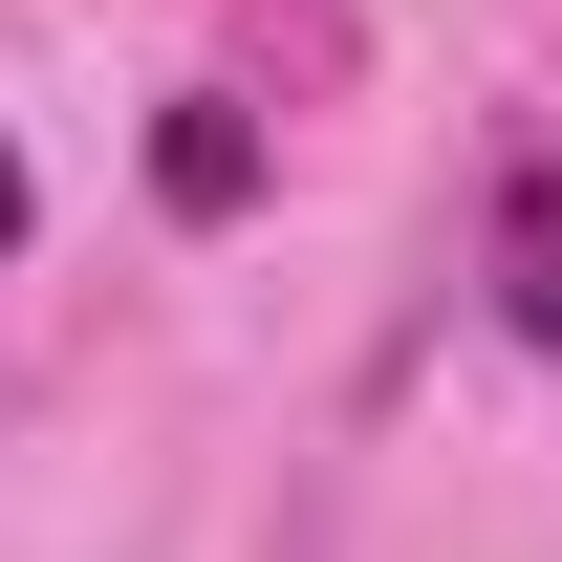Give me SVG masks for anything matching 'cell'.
Wrapping results in <instances>:
<instances>
[{
    "mask_svg": "<svg viewBox=\"0 0 562 562\" xmlns=\"http://www.w3.org/2000/svg\"><path fill=\"white\" fill-rule=\"evenodd\" d=\"M497 325H519V347H562V151L497 195Z\"/></svg>",
    "mask_w": 562,
    "mask_h": 562,
    "instance_id": "obj_1",
    "label": "cell"
},
{
    "mask_svg": "<svg viewBox=\"0 0 562 562\" xmlns=\"http://www.w3.org/2000/svg\"><path fill=\"white\" fill-rule=\"evenodd\" d=\"M151 173H173V216H238V195H260V131H238V109H173Z\"/></svg>",
    "mask_w": 562,
    "mask_h": 562,
    "instance_id": "obj_2",
    "label": "cell"
},
{
    "mask_svg": "<svg viewBox=\"0 0 562 562\" xmlns=\"http://www.w3.org/2000/svg\"><path fill=\"white\" fill-rule=\"evenodd\" d=\"M0 260H22V151H0Z\"/></svg>",
    "mask_w": 562,
    "mask_h": 562,
    "instance_id": "obj_3",
    "label": "cell"
}]
</instances>
